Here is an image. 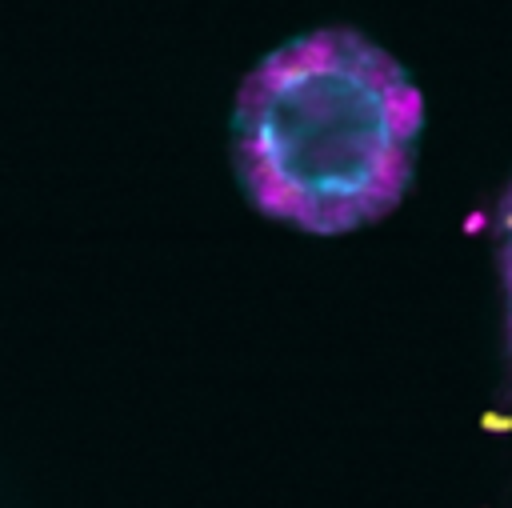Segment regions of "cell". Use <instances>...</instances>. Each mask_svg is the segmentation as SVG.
<instances>
[{
    "label": "cell",
    "instance_id": "1",
    "mask_svg": "<svg viewBox=\"0 0 512 508\" xmlns=\"http://www.w3.org/2000/svg\"><path fill=\"white\" fill-rule=\"evenodd\" d=\"M416 124V88L388 52L344 28L308 32L240 88V172L268 212L352 228L400 196Z\"/></svg>",
    "mask_w": 512,
    "mask_h": 508
}]
</instances>
